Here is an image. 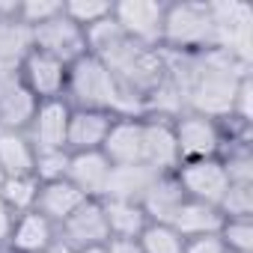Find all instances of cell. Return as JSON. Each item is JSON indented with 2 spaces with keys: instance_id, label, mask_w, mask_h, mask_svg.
Segmentation results:
<instances>
[{
  "instance_id": "6da1fadb",
  "label": "cell",
  "mask_w": 253,
  "mask_h": 253,
  "mask_svg": "<svg viewBox=\"0 0 253 253\" xmlns=\"http://www.w3.org/2000/svg\"><path fill=\"white\" fill-rule=\"evenodd\" d=\"M161 48L179 54H203L214 48V27L209 3H176L164 12Z\"/></svg>"
},
{
  "instance_id": "7a4b0ae2",
  "label": "cell",
  "mask_w": 253,
  "mask_h": 253,
  "mask_svg": "<svg viewBox=\"0 0 253 253\" xmlns=\"http://www.w3.org/2000/svg\"><path fill=\"white\" fill-rule=\"evenodd\" d=\"M211 27H214V48L232 54L241 63H250L253 51V9L244 3H209Z\"/></svg>"
},
{
  "instance_id": "3957f363",
  "label": "cell",
  "mask_w": 253,
  "mask_h": 253,
  "mask_svg": "<svg viewBox=\"0 0 253 253\" xmlns=\"http://www.w3.org/2000/svg\"><path fill=\"white\" fill-rule=\"evenodd\" d=\"M173 134H176V149L179 161H200V158H220L223 149V125L217 119L200 116L185 110L182 116L173 119Z\"/></svg>"
},
{
  "instance_id": "277c9868",
  "label": "cell",
  "mask_w": 253,
  "mask_h": 253,
  "mask_svg": "<svg viewBox=\"0 0 253 253\" xmlns=\"http://www.w3.org/2000/svg\"><path fill=\"white\" fill-rule=\"evenodd\" d=\"M173 176H176V182H179V188L188 200H197V203H206V206H214V209L220 206V200L229 188V179H226V170H223L220 158L182 161Z\"/></svg>"
},
{
  "instance_id": "5b68a950",
  "label": "cell",
  "mask_w": 253,
  "mask_h": 253,
  "mask_svg": "<svg viewBox=\"0 0 253 253\" xmlns=\"http://www.w3.org/2000/svg\"><path fill=\"white\" fill-rule=\"evenodd\" d=\"M164 3H113V21L119 24L122 36L146 48H161V33H164Z\"/></svg>"
},
{
  "instance_id": "8992f818",
  "label": "cell",
  "mask_w": 253,
  "mask_h": 253,
  "mask_svg": "<svg viewBox=\"0 0 253 253\" xmlns=\"http://www.w3.org/2000/svg\"><path fill=\"white\" fill-rule=\"evenodd\" d=\"M21 84L36 95V101H51V98H66V84H69V63L45 54V51H30L21 66Z\"/></svg>"
},
{
  "instance_id": "52a82bcc",
  "label": "cell",
  "mask_w": 253,
  "mask_h": 253,
  "mask_svg": "<svg viewBox=\"0 0 253 253\" xmlns=\"http://www.w3.org/2000/svg\"><path fill=\"white\" fill-rule=\"evenodd\" d=\"M30 36H33V48H36V51H45V54H51V57H57V60H63V63H69V66H72L78 57L89 54V51H86V36H84V30H81L78 24H72L63 12L54 15V18L45 21V24L30 27Z\"/></svg>"
},
{
  "instance_id": "ba28073f",
  "label": "cell",
  "mask_w": 253,
  "mask_h": 253,
  "mask_svg": "<svg viewBox=\"0 0 253 253\" xmlns=\"http://www.w3.org/2000/svg\"><path fill=\"white\" fill-rule=\"evenodd\" d=\"M179 164L182 161L176 149L173 122L158 116H143V167H149L158 176H167L176 173Z\"/></svg>"
},
{
  "instance_id": "9c48e42d",
  "label": "cell",
  "mask_w": 253,
  "mask_h": 253,
  "mask_svg": "<svg viewBox=\"0 0 253 253\" xmlns=\"http://www.w3.org/2000/svg\"><path fill=\"white\" fill-rule=\"evenodd\" d=\"M69 116H72V104L66 98L39 101L30 128L24 131L30 137V143L36 146V152H42V149H66Z\"/></svg>"
},
{
  "instance_id": "30bf717a",
  "label": "cell",
  "mask_w": 253,
  "mask_h": 253,
  "mask_svg": "<svg viewBox=\"0 0 253 253\" xmlns=\"http://www.w3.org/2000/svg\"><path fill=\"white\" fill-rule=\"evenodd\" d=\"M57 235L63 241H69L75 250L92 247V244H107L110 241V232H107V220H104L101 200H86L72 217H66L57 226Z\"/></svg>"
},
{
  "instance_id": "8fae6325",
  "label": "cell",
  "mask_w": 253,
  "mask_h": 253,
  "mask_svg": "<svg viewBox=\"0 0 253 253\" xmlns=\"http://www.w3.org/2000/svg\"><path fill=\"white\" fill-rule=\"evenodd\" d=\"M104 158L119 167V164H143V116H116L110 131L101 146Z\"/></svg>"
},
{
  "instance_id": "7c38bea8",
  "label": "cell",
  "mask_w": 253,
  "mask_h": 253,
  "mask_svg": "<svg viewBox=\"0 0 253 253\" xmlns=\"http://www.w3.org/2000/svg\"><path fill=\"white\" fill-rule=\"evenodd\" d=\"M116 116L104 110H84L72 107L69 116V131H66V149L69 152H95L104 146V137L110 131Z\"/></svg>"
},
{
  "instance_id": "4fadbf2b",
  "label": "cell",
  "mask_w": 253,
  "mask_h": 253,
  "mask_svg": "<svg viewBox=\"0 0 253 253\" xmlns=\"http://www.w3.org/2000/svg\"><path fill=\"white\" fill-rule=\"evenodd\" d=\"M110 161L104 158L101 149L95 152H69V170L66 179L86 197V200H101L104 197V185L110 176Z\"/></svg>"
},
{
  "instance_id": "5bb4252c",
  "label": "cell",
  "mask_w": 253,
  "mask_h": 253,
  "mask_svg": "<svg viewBox=\"0 0 253 253\" xmlns=\"http://www.w3.org/2000/svg\"><path fill=\"white\" fill-rule=\"evenodd\" d=\"M84 203H86V197H84L69 179H57V182H45V185H39L36 211L45 214L54 226H60V223H63L66 217H72Z\"/></svg>"
},
{
  "instance_id": "9a60e30c",
  "label": "cell",
  "mask_w": 253,
  "mask_h": 253,
  "mask_svg": "<svg viewBox=\"0 0 253 253\" xmlns=\"http://www.w3.org/2000/svg\"><path fill=\"white\" fill-rule=\"evenodd\" d=\"M158 179V173H152L143 164H119L110 167L107 185H104V197L101 200H131L140 203L143 194L152 188V182Z\"/></svg>"
},
{
  "instance_id": "2e32d148",
  "label": "cell",
  "mask_w": 253,
  "mask_h": 253,
  "mask_svg": "<svg viewBox=\"0 0 253 253\" xmlns=\"http://www.w3.org/2000/svg\"><path fill=\"white\" fill-rule=\"evenodd\" d=\"M170 226L182 235V238H200V235H217L223 226V214L214 206L197 203V200H182V206L176 209Z\"/></svg>"
},
{
  "instance_id": "e0dca14e",
  "label": "cell",
  "mask_w": 253,
  "mask_h": 253,
  "mask_svg": "<svg viewBox=\"0 0 253 253\" xmlns=\"http://www.w3.org/2000/svg\"><path fill=\"white\" fill-rule=\"evenodd\" d=\"M54 238H57V226L33 209V211H24V214L15 217L12 238H9L6 247L15 250V253H42Z\"/></svg>"
},
{
  "instance_id": "ac0fdd59",
  "label": "cell",
  "mask_w": 253,
  "mask_h": 253,
  "mask_svg": "<svg viewBox=\"0 0 253 253\" xmlns=\"http://www.w3.org/2000/svg\"><path fill=\"white\" fill-rule=\"evenodd\" d=\"M182 200H185V194H182L176 176L167 173V176H158L152 182V188L143 194L140 206H143L149 223H170L173 214H176V209L182 206Z\"/></svg>"
},
{
  "instance_id": "d6986e66",
  "label": "cell",
  "mask_w": 253,
  "mask_h": 253,
  "mask_svg": "<svg viewBox=\"0 0 253 253\" xmlns=\"http://www.w3.org/2000/svg\"><path fill=\"white\" fill-rule=\"evenodd\" d=\"M104 220L110 238H140V232L149 226V217L140 203L131 200H101Z\"/></svg>"
},
{
  "instance_id": "ffe728a7",
  "label": "cell",
  "mask_w": 253,
  "mask_h": 253,
  "mask_svg": "<svg viewBox=\"0 0 253 253\" xmlns=\"http://www.w3.org/2000/svg\"><path fill=\"white\" fill-rule=\"evenodd\" d=\"M36 146L24 131H0V173L9 176H33Z\"/></svg>"
},
{
  "instance_id": "44dd1931",
  "label": "cell",
  "mask_w": 253,
  "mask_h": 253,
  "mask_svg": "<svg viewBox=\"0 0 253 253\" xmlns=\"http://www.w3.org/2000/svg\"><path fill=\"white\" fill-rule=\"evenodd\" d=\"M36 107H39L36 95L24 84L3 92L0 95V131H27Z\"/></svg>"
},
{
  "instance_id": "7402d4cb",
  "label": "cell",
  "mask_w": 253,
  "mask_h": 253,
  "mask_svg": "<svg viewBox=\"0 0 253 253\" xmlns=\"http://www.w3.org/2000/svg\"><path fill=\"white\" fill-rule=\"evenodd\" d=\"M33 51L30 27H24L18 18L0 21V66H21V60Z\"/></svg>"
},
{
  "instance_id": "603a6c76",
  "label": "cell",
  "mask_w": 253,
  "mask_h": 253,
  "mask_svg": "<svg viewBox=\"0 0 253 253\" xmlns=\"http://www.w3.org/2000/svg\"><path fill=\"white\" fill-rule=\"evenodd\" d=\"M0 200H3L15 214L33 211L36 200H39V179L36 176H9V179H3Z\"/></svg>"
},
{
  "instance_id": "cb8c5ba5",
  "label": "cell",
  "mask_w": 253,
  "mask_h": 253,
  "mask_svg": "<svg viewBox=\"0 0 253 253\" xmlns=\"http://www.w3.org/2000/svg\"><path fill=\"white\" fill-rule=\"evenodd\" d=\"M143 253H182L185 238L170 223H149L137 238Z\"/></svg>"
},
{
  "instance_id": "d4e9b609",
  "label": "cell",
  "mask_w": 253,
  "mask_h": 253,
  "mask_svg": "<svg viewBox=\"0 0 253 253\" xmlns=\"http://www.w3.org/2000/svg\"><path fill=\"white\" fill-rule=\"evenodd\" d=\"M220 241L226 244L229 253H250L253 250V223L250 217H223L220 226Z\"/></svg>"
},
{
  "instance_id": "484cf974",
  "label": "cell",
  "mask_w": 253,
  "mask_h": 253,
  "mask_svg": "<svg viewBox=\"0 0 253 253\" xmlns=\"http://www.w3.org/2000/svg\"><path fill=\"white\" fill-rule=\"evenodd\" d=\"M66 170H69V149H42V152H36L33 176L39 179V185L66 179Z\"/></svg>"
},
{
  "instance_id": "4316f807",
  "label": "cell",
  "mask_w": 253,
  "mask_h": 253,
  "mask_svg": "<svg viewBox=\"0 0 253 253\" xmlns=\"http://www.w3.org/2000/svg\"><path fill=\"white\" fill-rule=\"evenodd\" d=\"M110 12H113V3H84V0H75V3H63V15H66L72 24H78L81 30H86V27L104 21Z\"/></svg>"
},
{
  "instance_id": "83f0119b",
  "label": "cell",
  "mask_w": 253,
  "mask_h": 253,
  "mask_svg": "<svg viewBox=\"0 0 253 253\" xmlns=\"http://www.w3.org/2000/svg\"><path fill=\"white\" fill-rule=\"evenodd\" d=\"M217 209H220L223 217H250V211H253V185H229Z\"/></svg>"
},
{
  "instance_id": "f1b7e54d",
  "label": "cell",
  "mask_w": 253,
  "mask_h": 253,
  "mask_svg": "<svg viewBox=\"0 0 253 253\" xmlns=\"http://www.w3.org/2000/svg\"><path fill=\"white\" fill-rule=\"evenodd\" d=\"M60 12H63V3H21L18 6V21L24 27H36V24L51 21Z\"/></svg>"
},
{
  "instance_id": "f546056e",
  "label": "cell",
  "mask_w": 253,
  "mask_h": 253,
  "mask_svg": "<svg viewBox=\"0 0 253 253\" xmlns=\"http://www.w3.org/2000/svg\"><path fill=\"white\" fill-rule=\"evenodd\" d=\"M182 253H229L220 235H200V238H185Z\"/></svg>"
},
{
  "instance_id": "4dcf8cb0",
  "label": "cell",
  "mask_w": 253,
  "mask_h": 253,
  "mask_svg": "<svg viewBox=\"0 0 253 253\" xmlns=\"http://www.w3.org/2000/svg\"><path fill=\"white\" fill-rule=\"evenodd\" d=\"M15 211L0 200V247H6L9 244V238H12V226H15Z\"/></svg>"
},
{
  "instance_id": "1f68e13d",
  "label": "cell",
  "mask_w": 253,
  "mask_h": 253,
  "mask_svg": "<svg viewBox=\"0 0 253 253\" xmlns=\"http://www.w3.org/2000/svg\"><path fill=\"white\" fill-rule=\"evenodd\" d=\"M107 250L110 253H143L140 244H137V238H110Z\"/></svg>"
},
{
  "instance_id": "d6a6232c",
  "label": "cell",
  "mask_w": 253,
  "mask_h": 253,
  "mask_svg": "<svg viewBox=\"0 0 253 253\" xmlns=\"http://www.w3.org/2000/svg\"><path fill=\"white\" fill-rule=\"evenodd\" d=\"M42 253H78V250H75V247H72L69 241H63V238L57 235V238H54V241H51V244H48V247L42 250Z\"/></svg>"
},
{
  "instance_id": "836d02e7",
  "label": "cell",
  "mask_w": 253,
  "mask_h": 253,
  "mask_svg": "<svg viewBox=\"0 0 253 253\" xmlns=\"http://www.w3.org/2000/svg\"><path fill=\"white\" fill-rule=\"evenodd\" d=\"M78 253H110V250H107V244H92V247H81Z\"/></svg>"
},
{
  "instance_id": "e575fe53",
  "label": "cell",
  "mask_w": 253,
  "mask_h": 253,
  "mask_svg": "<svg viewBox=\"0 0 253 253\" xmlns=\"http://www.w3.org/2000/svg\"><path fill=\"white\" fill-rule=\"evenodd\" d=\"M0 188H3V173H0Z\"/></svg>"
},
{
  "instance_id": "d590c367",
  "label": "cell",
  "mask_w": 253,
  "mask_h": 253,
  "mask_svg": "<svg viewBox=\"0 0 253 253\" xmlns=\"http://www.w3.org/2000/svg\"><path fill=\"white\" fill-rule=\"evenodd\" d=\"M3 253H15V250H9V247H6V250H3Z\"/></svg>"
}]
</instances>
